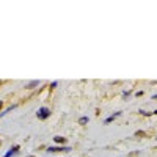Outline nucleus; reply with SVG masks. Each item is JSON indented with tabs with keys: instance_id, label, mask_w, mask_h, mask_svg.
<instances>
[{
	"instance_id": "obj_7",
	"label": "nucleus",
	"mask_w": 157,
	"mask_h": 157,
	"mask_svg": "<svg viewBox=\"0 0 157 157\" xmlns=\"http://www.w3.org/2000/svg\"><path fill=\"white\" fill-rule=\"evenodd\" d=\"M155 98H157V96H155Z\"/></svg>"
},
{
	"instance_id": "obj_6",
	"label": "nucleus",
	"mask_w": 157,
	"mask_h": 157,
	"mask_svg": "<svg viewBox=\"0 0 157 157\" xmlns=\"http://www.w3.org/2000/svg\"><path fill=\"white\" fill-rule=\"evenodd\" d=\"M155 115H157V110H155Z\"/></svg>"
},
{
	"instance_id": "obj_2",
	"label": "nucleus",
	"mask_w": 157,
	"mask_h": 157,
	"mask_svg": "<svg viewBox=\"0 0 157 157\" xmlns=\"http://www.w3.org/2000/svg\"><path fill=\"white\" fill-rule=\"evenodd\" d=\"M17 149H19V146H14V148H11V149H10V151H8L6 154H5V157H11L13 154H16V152H17Z\"/></svg>"
},
{
	"instance_id": "obj_5",
	"label": "nucleus",
	"mask_w": 157,
	"mask_h": 157,
	"mask_svg": "<svg viewBox=\"0 0 157 157\" xmlns=\"http://www.w3.org/2000/svg\"><path fill=\"white\" fill-rule=\"evenodd\" d=\"M0 107H2V102H0Z\"/></svg>"
},
{
	"instance_id": "obj_4",
	"label": "nucleus",
	"mask_w": 157,
	"mask_h": 157,
	"mask_svg": "<svg viewBox=\"0 0 157 157\" xmlns=\"http://www.w3.org/2000/svg\"><path fill=\"white\" fill-rule=\"evenodd\" d=\"M86 121H88V118H82V120H80V123H82V124H85Z\"/></svg>"
},
{
	"instance_id": "obj_3",
	"label": "nucleus",
	"mask_w": 157,
	"mask_h": 157,
	"mask_svg": "<svg viewBox=\"0 0 157 157\" xmlns=\"http://www.w3.org/2000/svg\"><path fill=\"white\" fill-rule=\"evenodd\" d=\"M54 140H55L57 143H64V138H63V137H55Z\"/></svg>"
},
{
	"instance_id": "obj_1",
	"label": "nucleus",
	"mask_w": 157,
	"mask_h": 157,
	"mask_svg": "<svg viewBox=\"0 0 157 157\" xmlns=\"http://www.w3.org/2000/svg\"><path fill=\"white\" fill-rule=\"evenodd\" d=\"M50 115V110L49 109H46V107H43V109H39V112H38V118H41V120H46V118Z\"/></svg>"
}]
</instances>
